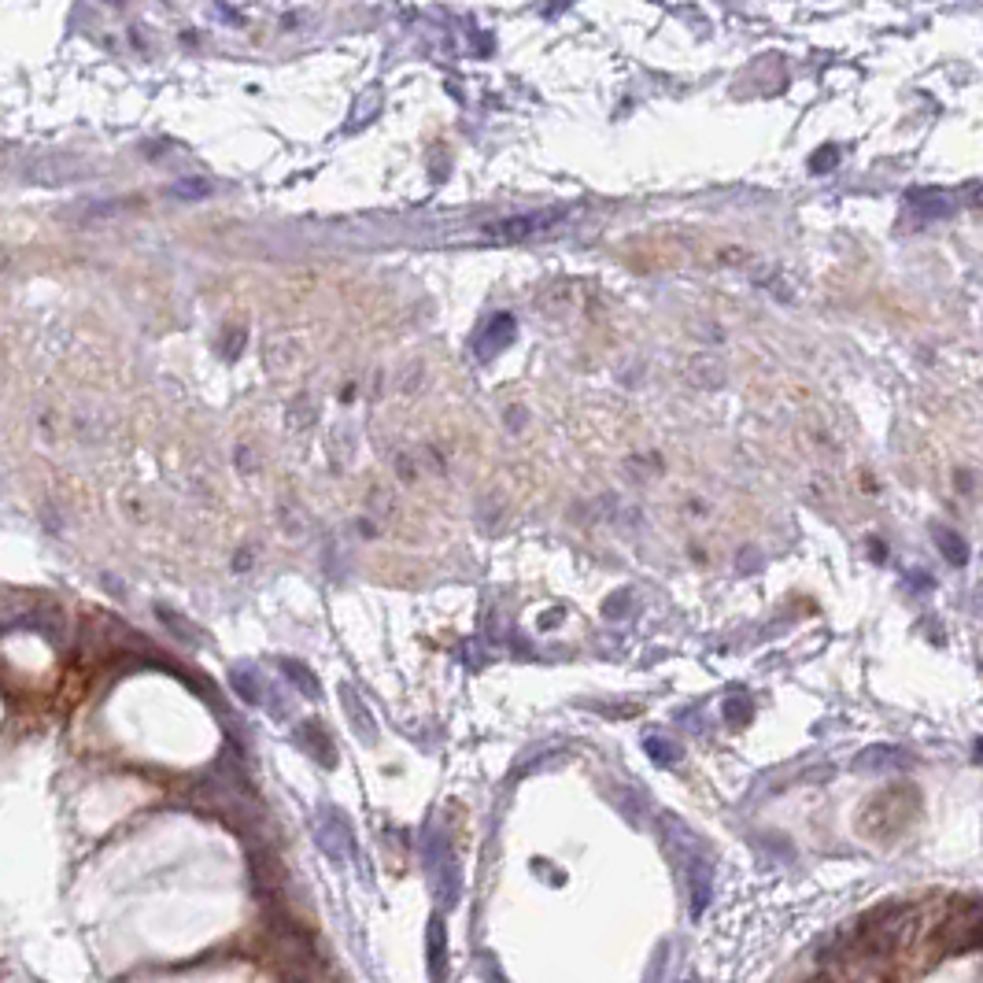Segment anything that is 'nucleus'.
Instances as JSON below:
<instances>
[{
	"label": "nucleus",
	"instance_id": "nucleus-19",
	"mask_svg": "<svg viewBox=\"0 0 983 983\" xmlns=\"http://www.w3.org/2000/svg\"><path fill=\"white\" fill-rule=\"evenodd\" d=\"M684 983H695V980H684Z\"/></svg>",
	"mask_w": 983,
	"mask_h": 983
},
{
	"label": "nucleus",
	"instance_id": "nucleus-3",
	"mask_svg": "<svg viewBox=\"0 0 983 983\" xmlns=\"http://www.w3.org/2000/svg\"><path fill=\"white\" fill-rule=\"evenodd\" d=\"M315 839L318 847L326 850L329 858L337 865H348L355 858V836H352V825H348V817L326 806V810H318V825H315Z\"/></svg>",
	"mask_w": 983,
	"mask_h": 983
},
{
	"label": "nucleus",
	"instance_id": "nucleus-10",
	"mask_svg": "<svg viewBox=\"0 0 983 983\" xmlns=\"http://www.w3.org/2000/svg\"><path fill=\"white\" fill-rule=\"evenodd\" d=\"M932 536H935V547H939V555H943L950 566H958V570H961V566L969 562L972 551H969V544H965V536H961V533H954V529H943V525H935Z\"/></svg>",
	"mask_w": 983,
	"mask_h": 983
},
{
	"label": "nucleus",
	"instance_id": "nucleus-4",
	"mask_svg": "<svg viewBox=\"0 0 983 983\" xmlns=\"http://www.w3.org/2000/svg\"><path fill=\"white\" fill-rule=\"evenodd\" d=\"M562 219V211H533V215H514V219H503L496 226H488V237L496 241H522V237H533V233H544L547 226H555Z\"/></svg>",
	"mask_w": 983,
	"mask_h": 983
},
{
	"label": "nucleus",
	"instance_id": "nucleus-17",
	"mask_svg": "<svg viewBox=\"0 0 983 983\" xmlns=\"http://www.w3.org/2000/svg\"><path fill=\"white\" fill-rule=\"evenodd\" d=\"M836 159H839V152H836V148H821V152H817V156L810 159V167H814L817 174H821V170L836 167Z\"/></svg>",
	"mask_w": 983,
	"mask_h": 983
},
{
	"label": "nucleus",
	"instance_id": "nucleus-2",
	"mask_svg": "<svg viewBox=\"0 0 983 983\" xmlns=\"http://www.w3.org/2000/svg\"><path fill=\"white\" fill-rule=\"evenodd\" d=\"M425 869H429V884L437 891V899L444 902V910H451L459 902L462 891V876H459V862L444 839H429L425 847Z\"/></svg>",
	"mask_w": 983,
	"mask_h": 983
},
{
	"label": "nucleus",
	"instance_id": "nucleus-8",
	"mask_svg": "<svg viewBox=\"0 0 983 983\" xmlns=\"http://www.w3.org/2000/svg\"><path fill=\"white\" fill-rule=\"evenodd\" d=\"M510 340H514V318L510 315H496L488 322V329L477 337V355L488 359V355H496L499 348H507Z\"/></svg>",
	"mask_w": 983,
	"mask_h": 983
},
{
	"label": "nucleus",
	"instance_id": "nucleus-15",
	"mask_svg": "<svg viewBox=\"0 0 983 983\" xmlns=\"http://www.w3.org/2000/svg\"><path fill=\"white\" fill-rule=\"evenodd\" d=\"M285 669H289V677L304 688L307 695H318V688H315V680H311V673H307L304 666H292V662H285Z\"/></svg>",
	"mask_w": 983,
	"mask_h": 983
},
{
	"label": "nucleus",
	"instance_id": "nucleus-12",
	"mask_svg": "<svg viewBox=\"0 0 983 983\" xmlns=\"http://www.w3.org/2000/svg\"><path fill=\"white\" fill-rule=\"evenodd\" d=\"M340 695H344V710H348V721H355V725H359L363 740H374V721H370V714H366L363 699H359L352 688H344Z\"/></svg>",
	"mask_w": 983,
	"mask_h": 983
},
{
	"label": "nucleus",
	"instance_id": "nucleus-6",
	"mask_svg": "<svg viewBox=\"0 0 983 983\" xmlns=\"http://www.w3.org/2000/svg\"><path fill=\"white\" fill-rule=\"evenodd\" d=\"M906 765H913V758L902 747H869L854 758L858 773H884V769H906Z\"/></svg>",
	"mask_w": 983,
	"mask_h": 983
},
{
	"label": "nucleus",
	"instance_id": "nucleus-5",
	"mask_svg": "<svg viewBox=\"0 0 983 983\" xmlns=\"http://www.w3.org/2000/svg\"><path fill=\"white\" fill-rule=\"evenodd\" d=\"M425 947H429V980L444 983L448 980V935H444V917H433L429 921V932H425Z\"/></svg>",
	"mask_w": 983,
	"mask_h": 983
},
{
	"label": "nucleus",
	"instance_id": "nucleus-11",
	"mask_svg": "<svg viewBox=\"0 0 983 983\" xmlns=\"http://www.w3.org/2000/svg\"><path fill=\"white\" fill-rule=\"evenodd\" d=\"M688 374H692L699 385H721V381H725V366L717 363L714 355H699V359L688 363Z\"/></svg>",
	"mask_w": 983,
	"mask_h": 983
},
{
	"label": "nucleus",
	"instance_id": "nucleus-18",
	"mask_svg": "<svg viewBox=\"0 0 983 983\" xmlns=\"http://www.w3.org/2000/svg\"><path fill=\"white\" fill-rule=\"evenodd\" d=\"M174 193H178V196H204L207 182H182V185H174Z\"/></svg>",
	"mask_w": 983,
	"mask_h": 983
},
{
	"label": "nucleus",
	"instance_id": "nucleus-1",
	"mask_svg": "<svg viewBox=\"0 0 983 983\" xmlns=\"http://www.w3.org/2000/svg\"><path fill=\"white\" fill-rule=\"evenodd\" d=\"M917 791L913 788H891V791H880L869 799L865 806V814H858V828H862L865 836H899L902 828L910 825L913 817H917Z\"/></svg>",
	"mask_w": 983,
	"mask_h": 983
},
{
	"label": "nucleus",
	"instance_id": "nucleus-13",
	"mask_svg": "<svg viewBox=\"0 0 983 983\" xmlns=\"http://www.w3.org/2000/svg\"><path fill=\"white\" fill-rule=\"evenodd\" d=\"M644 751L655 758L658 765H673L680 758V747L677 743H669V740H662V736H647L644 740Z\"/></svg>",
	"mask_w": 983,
	"mask_h": 983
},
{
	"label": "nucleus",
	"instance_id": "nucleus-16",
	"mask_svg": "<svg viewBox=\"0 0 983 983\" xmlns=\"http://www.w3.org/2000/svg\"><path fill=\"white\" fill-rule=\"evenodd\" d=\"M958 200H965V204H969V207H983V182H969V185H961Z\"/></svg>",
	"mask_w": 983,
	"mask_h": 983
},
{
	"label": "nucleus",
	"instance_id": "nucleus-7",
	"mask_svg": "<svg viewBox=\"0 0 983 983\" xmlns=\"http://www.w3.org/2000/svg\"><path fill=\"white\" fill-rule=\"evenodd\" d=\"M906 200H910V207L921 215V219H947L950 211H954V200H958V196L947 193V189H913Z\"/></svg>",
	"mask_w": 983,
	"mask_h": 983
},
{
	"label": "nucleus",
	"instance_id": "nucleus-14",
	"mask_svg": "<svg viewBox=\"0 0 983 983\" xmlns=\"http://www.w3.org/2000/svg\"><path fill=\"white\" fill-rule=\"evenodd\" d=\"M725 717H729V725H747V717H751V699L747 695H732L729 703H725Z\"/></svg>",
	"mask_w": 983,
	"mask_h": 983
},
{
	"label": "nucleus",
	"instance_id": "nucleus-9",
	"mask_svg": "<svg viewBox=\"0 0 983 983\" xmlns=\"http://www.w3.org/2000/svg\"><path fill=\"white\" fill-rule=\"evenodd\" d=\"M296 740H300V747H304L311 758H318L322 765L337 762V751H333V743H329L322 725H300V729H296Z\"/></svg>",
	"mask_w": 983,
	"mask_h": 983
}]
</instances>
